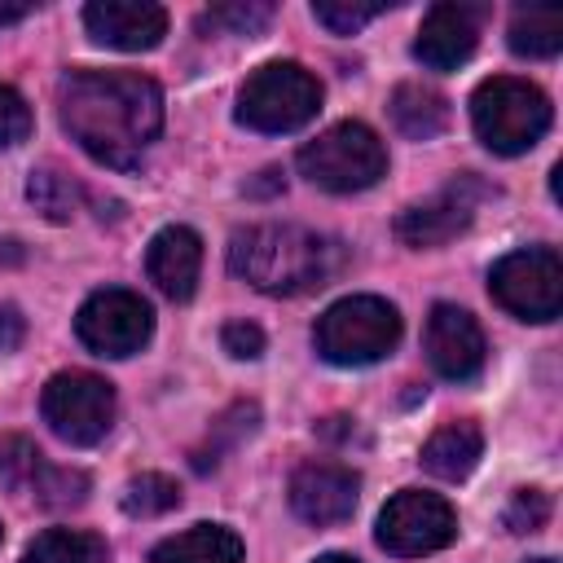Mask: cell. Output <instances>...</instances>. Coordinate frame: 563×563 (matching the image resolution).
<instances>
[{
    "mask_svg": "<svg viewBox=\"0 0 563 563\" xmlns=\"http://www.w3.org/2000/svg\"><path fill=\"white\" fill-rule=\"evenodd\" d=\"M150 563H242V537L224 523H194L176 537H163L150 550Z\"/></svg>",
    "mask_w": 563,
    "mask_h": 563,
    "instance_id": "obj_18",
    "label": "cell"
},
{
    "mask_svg": "<svg viewBox=\"0 0 563 563\" xmlns=\"http://www.w3.org/2000/svg\"><path fill=\"white\" fill-rule=\"evenodd\" d=\"M479 44V9L471 4H431L418 40H413V57L427 70H457L462 62H471Z\"/></svg>",
    "mask_w": 563,
    "mask_h": 563,
    "instance_id": "obj_15",
    "label": "cell"
},
{
    "mask_svg": "<svg viewBox=\"0 0 563 563\" xmlns=\"http://www.w3.org/2000/svg\"><path fill=\"white\" fill-rule=\"evenodd\" d=\"M343 242L303 224H246L229 242V268L264 295L321 290L343 273Z\"/></svg>",
    "mask_w": 563,
    "mask_h": 563,
    "instance_id": "obj_2",
    "label": "cell"
},
{
    "mask_svg": "<svg viewBox=\"0 0 563 563\" xmlns=\"http://www.w3.org/2000/svg\"><path fill=\"white\" fill-rule=\"evenodd\" d=\"M312 563H361V559H352V554H321V559H312Z\"/></svg>",
    "mask_w": 563,
    "mask_h": 563,
    "instance_id": "obj_34",
    "label": "cell"
},
{
    "mask_svg": "<svg viewBox=\"0 0 563 563\" xmlns=\"http://www.w3.org/2000/svg\"><path fill=\"white\" fill-rule=\"evenodd\" d=\"M356 497H361V475L343 462H303L290 475V510L303 523H317V528L343 523L352 519Z\"/></svg>",
    "mask_w": 563,
    "mask_h": 563,
    "instance_id": "obj_13",
    "label": "cell"
},
{
    "mask_svg": "<svg viewBox=\"0 0 563 563\" xmlns=\"http://www.w3.org/2000/svg\"><path fill=\"white\" fill-rule=\"evenodd\" d=\"M519 57H554L563 48V13L559 9H519L506 31Z\"/></svg>",
    "mask_w": 563,
    "mask_h": 563,
    "instance_id": "obj_21",
    "label": "cell"
},
{
    "mask_svg": "<svg viewBox=\"0 0 563 563\" xmlns=\"http://www.w3.org/2000/svg\"><path fill=\"white\" fill-rule=\"evenodd\" d=\"M31 497H35L40 506H48V510L79 506V501L88 497V475H84V471H70V466H53V462H48V466L40 471V479H35Z\"/></svg>",
    "mask_w": 563,
    "mask_h": 563,
    "instance_id": "obj_25",
    "label": "cell"
},
{
    "mask_svg": "<svg viewBox=\"0 0 563 563\" xmlns=\"http://www.w3.org/2000/svg\"><path fill=\"white\" fill-rule=\"evenodd\" d=\"M488 295L519 321H554L563 308V264L554 246H519L488 268Z\"/></svg>",
    "mask_w": 563,
    "mask_h": 563,
    "instance_id": "obj_8",
    "label": "cell"
},
{
    "mask_svg": "<svg viewBox=\"0 0 563 563\" xmlns=\"http://www.w3.org/2000/svg\"><path fill=\"white\" fill-rule=\"evenodd\" d=\"M378 13H383V4H352V0H317L312 4V18L334 35H352L365 22H374Z\"/></svg>",
    "mask_w": 563,
    "mask_h": 563,
    "instance_id": "obj_26",
    "label": "cell"
},
{
    "mask_svg": "<svg viewBox=\"0 0 563 563\" xmlns=\"http://www.w3.org/2000/svg\"><path fill=\"white\" fill-rule=\"evenodd\" d=\"M220 343H224L229 356H238V361H255V356L264 352V330H260L255 321H224Z\"/></svg>",
    "mask_w": 563,
    "mask_h": 563,
    "instance_id": "obj_31",
    "label": "cell"
},
{
    "mask_svg": "<svg viewBox=\"0 0 563 563\" xmlns=\"http://www.w3.org/2000/svg\"><path fill=\"white\" fill-rule=\"evenodd\" d=\"M484 453V431L471 422V418H457V422H444L431 431V440L422 444V471H431L435 479H466L475 471Z\"/></svg>",
    "mask_w": 563,
    "mask_h": 563,
    "instance_id": "obj_17",
    "label": "cell"
},
{
    "mask_svg": "<svg viewBox=\"0 0 563 563\" xmlns=\"http://www.w3.org/2000/svg\"><path fill=\"white\" fill-rule=\"evenodd\" d=\"M387 114H391L396 132H405L409 141H431L449 128V97L435 92L431 84H396Z\"/></svg>",
    "mask_w": 563,
    "mask_h": 563,
    "instance_id": "obj_19",
    "label": "cell"
},
{
    "mask_svg": "<svg viewBox=\"0 0 563 563\" xmlns=\"http://www.w3.org/2000/svg\"><path fill=\"white\" fill-rule=\"evenodd\" d=\"M31 13H35V4H0V26H13L22 18H31Z\"/></svg>",
    "mask_w": 563,
    "mask_h": 563,
    "instance_id": "obj_33",
    "label": "cell"
},
{
    "mask_svg": "<svg viewBox=\"0 0 563 563\" xmlns=\"http://www.w3.org/2000/svg\"><path fill=\"white\" fill-rule=\"evenodd\" d=\"M22 334H26V317L13 303H4L0 308V352H13L22 343Z\"/></svg>",
    "mask_w": 563,
    "mask_h": 563,
    "instance_id": "obj_32",
    "label": "cell"
},
{
    "mask_svg": "<svg viewBox=\"0 0 563 563\" xmlns=\"http://www.w3.org/2000/svg\"><path fill=\"white\" fill-rule=\"evenodd\" d=\"M317 356L330 365H374L400 343V312L378 295L334 299L312 325Z\"/></svg>",
    "mask_w": 563,
    "mask_h": 563,
    "instance_id": "obj_4",
    "label": "cell"
},
{
    "mask_svg": "<svg viewBox=\"0 0 563 563\" xmlns=\"http://www.w3.org/2000/svg\"><path fill=\"white\" fill-rule=\"evenodd\" d=\"M26 136H31V106L22 101L18 88L0 84V150L26 141Z\"/></svg>",
    "mask_w": 563,
    "mask_h": 563,
    "instance_id": "obj_30",
    "label": "cell"
},
{
    "mask_svg": "<svg viewBox=\"0 0 563 563\" xmlns=\"http://www.w3.org/2000/svg\"><path fill=\"white\" fill-rule=\"evenodd\" d=\"M550 510H554V506H550V493H541V488H519V493L510 497L501 523H506V532H537V528H545Z\"/></svg>",
    "mask_w": 563,
    "mask_h": 563,
    "instance_id": "obj_28",
    "label": "cell"
},
{
    "mask_svg": "<svg viewBox=\"0 0 563 563\" xmlns=\"http://www.w3.org/2000/svg\"><path fill=\"white\" fill-rule=\"evenodd\" d=\"M374 537L387 554L396 559H418V554H435L457 537V510L440 497V493H422V488H400L374 523Z\"/></svg>",
    "mask_w": 563,
    "mask_h": 563,
    "instance_id": "obj_9",
    "label": "cell"
},
{
    "mask_svg": "<svg viewBox=\"0 0 563 563\" xmlns=\"http://www.w3.org/2000/svg\"><path fill=\"white\" fill-rule=\"evenodd\" d=\"M176 506H180V484L172 475L145 471V475H132L123 488V510L132 519H154V515H167Z\"/></svg>",
    "mask_w": 563,
    "mask_h": 563,
    "instance_id": "obj_22",
    "label": "cell"
},
{
    "mask_svg": "<svg viewBox=\"0 0 563 563\" xmlns=\"http://www.w3.org/2000/svg\"><path fill=\"white\" fill-rule=\"evenodd\" d=\"M40 413L48 431L75 449L101 444L114 427V387L88 369H62L44 383Z\"/></svg>",
    "mask_w": 563,
    "mask_h": 563,
    "instance_id": "obj_7",
    "label": "cell"
},
{
    "mask_svg": "<svg viewBox=\"0 0 563 563\" xmlns=\"http://www.w3.org/2000/svg\"><path fill=\"white\" fill-rule=\"evenodd\" d=\"M106 559H110L106 537L84 528H48L22 550V563H106Z\"/></svg>",
    "mask_w": 563,
    "mask_h": 563,
    "instance_id": "obj_20",
    "label": "cell"
},
{
    "mask_svg": "<svg viewBox=\"0 0 563 563\" xmlns=\"http://www.w3.org/2000/svg\"><path fill=\"white\" fill-rule=\"evenodd\" d=\"M488 189L475 180V176H457L453 185H444L440 194H431L427 202H413L396 216V238L413 251H431V246H444L453 242L457 233L471 229L475 220V202L484 198Z\"/></svg>",
    "mask_w": 563,
    "mask_h": 563,
    "instance_id": "obj_11",
    "label": "cell"
},
{
    "mask_svg": "<svg viewBox=\"0 0 563 563\" xmlns=\"http://www.w3.org/2000/svg\"><path fill=\"white\" fill-rule=\"evenodd\" d=\"M422 347H427L431 369L440 378H449V383L479 378L484 356H488V343H484L479 321L466 308H457V303H435L431 308L427 330H422Z\"/></svg>",
    "mask_w": 563,
    "mask_h": 563,
    "instance_id": "obj_12",
    "label": "cell"
},
{
    "mask_svg": "<svg viewBox=\"0 0 563 563\" xmlns=\"http://www.w3.org/2000/svg\"><path fill=\"white\" fill-rule=\"evenodd\" d=\"M475 136L493 154H528L550 128V97L515 75H493L471 92Z\"/></svg>",
    "mask_w": 563,
    "mask_h": 563,
    "instance_id": "obj_3",
    "label": "cell"
},
{
    "mask_svg": "<svg viewBox=\"0 0 563 563\" xmlns=\"http://www.w3.org/2000/svg\"><path fill=\"white\" fill-rule=\"evenodd\" d=\"M70 141L106 167H136L163 132V88L141 70H70L57 84Z\"/></svg>",
    "mask_w": 563,
    "mask_h": 563,
    "instance_id": "obj_1",
    "label": "cell"
},
{
    "mask_svg": "<svg viewBox=\"0 0 563 563\" xmlns=\"http://www.w3.org/2000/svg\"><path fill=\"white\" fill-rule=\"evenodd\" d=\"M528 563H554V559H528Z\"/></svg>",
    "mask_w": 563,
    "mask_h": 563,
    "instance_id": "obj_35",
    "label": "cell"
},
{
    "mask_svg": "<svg viewBox=\"0 0 563 563\" xmlns=\"http://www.w3.org/2000/svg\"><path fill=\"white\" fill-rule=\"evenodd\" d=\"M321 110V84L299 62H268L246 75L238 92V123L251 132H295Z\"/></svg>",
    "mask_w": 563,
    "mask_h": 563,
    "instance_id": "obj_5",
    "label": "cell"
},
{
    "mask_svg": "<svg viewBox=\"0 0 563 563\" xmlns=\"http://www.w3.org/2000/svg\"><path fill=\"white\" fill-rule=\"evenodd\" d=\"M44 466H48V457L40 453L35 440H26V435H0V488L31 493Z\"/></svg>",
    "mask_w": 563,
    "mask_h": 563,
    "instance_id": "obj_23",
    "label": "cell"
},
{
    "mask_svg": "<svg viewBox=\"0 0 563 563\" xmlns=\"http://www.w3.org/2000/svg\"><path fill=\"white\" fill-rule=\"evenodd\" d=\"M26 198H31L48 220H70V216H75V202H79V185L66 180L62 172L44 167V172H31Z\"/></svg>",
    "mask_w": 563,
    "mask_h": 563,
    "instance_id": "obj_24",
    "label": "cell"
},
{
    "mask_svg": "<svg viewBox=\"0 0 563 563\" xmlns=\"http://www.w3.org/2000/svg\"><path fill=\"white\" fill-rule=\"evenodd\" d=\"M75 334L88 352L97 356H132L150 343L154 334V308L123 286H106L97 295H88L75 312Z\"/></svg>",
    "mask_w": 563,
    "mask_h": 563,
    "instance_id": "obj_10",
    "label": "cell"
},
{
    "mask_svg": "<svg viewBox=\"0 0 563 563\" xmlns=\"http://www.w3.org/2000/svg\"><path fill=\"white\" fill-rule=\"evenodd\" d=\"M255 418H260V409H255V405H233V409H229V413H224V418H220V422L211 427V435H216L211 453H194V466H198V471L216 466V462H220L216 453H220L224 444H233V440L251 435V431H255Z\"/></svg>",
    "mask_w": 563,
    "mask_h": 563,
    "instance_id": "obj_27",
    "label": "cell"
},
{
    "mask_svg": "<svg viewBox=\"0 0 563 563\" xmlns=\"http://www.w3.org/2000/svg\"><path fill=\"white\" fill-rule=\"evenodd\" d=\"M145 273L150 282L185 303L194 290H198V273H202V238L189 229V224H163L154 238H150V251H145Z\"/></svg>",
    "mask_w": 563,
    "mask_h": 563,
    "instance_id": "obj_16",
    "label": "cell"
},
{
    "mask_svg": "<svg viewBox=\"0 0 563 563\" xmlns=\"http://www.w3.org/2000/svg\"><path fill=\"white\" fill-rule=\"evenodd\" d=\"M84 26L106 48L145 53V48L163 44L167 9L154 0H92V4H84Z\"/></svg>",
    "mask_w": 563,
    "mask_h": 563,
    "instance_id": "obj_14",
    "label": "cell"
},
{
    "mask_svg": "<svg viewBox=\"0 0 563 563\" xmlns=\"http://www.w3.org/2000/svg\"><path fill=\"white\" fill-rule=\"evenodd\" d=\"M207 22H216V26H229L233 35H255V31H264V26L273 22V4H268V0H246V4H216V9L207 13Z\"/></svg>",
    "mask_w": 563,
    "mask_h": 563,
    "instance_id": "obj_29",
    "label": "cell"
},
{
    "mask_svg": "<svg viewBox=\"0 0 563 563\" xmlns=\"http://www.w3.org/2000/svg\"><path fill=\"white\" fill-rule=\"evenodd\" d=\"M299 172L325 194H356L387 176V150L374 128L343 119L299 150Z\"/></svg>",
    "mask_w": 563,
    "mask_h": 563,
    "instance_id": "obj_6",
    "label": "cell"
}]
</instances>
